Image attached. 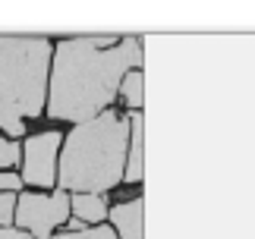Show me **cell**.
Here are the masks:
<instances>
[{"mask_svg":"<svg viewBox=\"0 0 255 239\" xmlns=\"http://www.w3.org/2000/svg\"><path fill=\"white\" fill-rule=\"evenodd\" d=\"M19 164V145L9 142L6 135H0V170H6V167H16Z\"/></svg>","mask_w":255,"mask_h":239,"instance_id":"obj_11","label":"cell"},{"mask_svg":"<svg viewBox=\"0 0 255 239\" xmlns=\"http://www.w3.org/2000/svg\"><path fill=\"white\" fill-rule=\"evenodd\" d=\"M54 47L41 35H0V129L13 142L28 117L47 107V73Z\"/></svg>","mask_w":255,"mask_h":239,"instance_id":"obj_3","label":"cell"},{"mask_svg":"<svg viewBox=\"0 0 255 239\" xmlns=\"http://www.w3.org/2000/svg\"><path fill=\"white\" fill-rule=\"evenodd\" d=\"M19 186H22L19 173H13V170H3V173H0V192H16Z\"/></svg>","mask_w":255,"mask_h":239,"instance_id":"obj_13","label":"cell"},{"mask_svg":"<svg viewBox=\"0 0 255 239\" xmlns=\"http://www.w3.org/2000/svg\"><path fill=\"white\" fill-rule=\"evenodd\" d=\"M51 239H117V233L107 224H98V227H85L79 233H54Z\"/></svg>","mask_w":255,"mask_h":239,"instance_id":"obj_10","label":"cell"},{"mask_svg":"<svg viewBox=\"0 0 255 239\" xmlns=\"http://www.w3.org/2000/svg\"><path fill=\"white\" fill-rule=\"evenodd\" d=\"M13 221L19 224V230H22L25 236L51 239L57 227L70 221V192L57 189V192H51V195H41V192L19 195Z\"/></svg>","mask_w":255,"mask_h":239,"instance_id":"obj_4","label":"cell"},{"mask_svg":"<svg viewBox=\"0 0 255 239\" xmlns=\"http://www.w3.org/2000/svg\"><path fill=\"white\" fill-rule=\"evenodd\" d=\"M142 66L139 38L82 35L54 47L47 73V117L85 123L104 114L126 73Z\"/></svg>","mask_w":255,"mask_h":239,"instance_id":"obj_1","label":"cell"},{"mask_svg":"<svg viewBox=\"0 0 255 239\" xmlns=\"http://www.w3.org/2000/svg\"><path fill=\"white\" fill-rule=\"evenodd\" d=\"M142 114L132 111L129 114V148H126V183H139L142 179Z\"/></svg>","mask_w":255,"mask_h":239,"instance_id":"obj_7","label":"cell"},{"mask_svg":"<svg viewBox=\"0 0 255 239\" xmlns=\"http://www.w3.org/2000/svg\"><path fill=\"white\" fill-rule=\"evenodd\" d=\"M111 214V230L117 233V239H142V198L135 195L132 202L117 205Z\"/></svg>","mask_w":255,"mask_h":239,"instance_id":"obj_6","label":"cell"},{"mask_svg":"<svg viewBox=\"0 0 255 239\" xmlns=\"http://www.w3.org/2000/svg\"><path fill=\"white\" fill-rule=\"evenodd\" d=\"M120 95L126 98V104H129L132 111H139V107H142V73H139V69H132V73L123 76Z\"/></svg>","mask_w":255,"mask_h":239,"instance_id":"obj_9","label":"cell"},{"mask_svg":"<svg viewBox=\"0 0 255 239\" xmlns=\"http://www.w3.org/2000/svg\"><path fill=\"white\" fill-rule=\"evenodd\" d=\"M13 211H16V192H0V227L13 224Z\"/></svg>","mask_w":255,"mask_h":239,"instance_id":"obj_12","label":"cell"},{"mask_svg":"<svg viewBox=\"0 0 255 239\" xmlns=\"http://www.w3.org/2000/svg\"><path fill=\"white\" fill-rule=\"evenodd\" d=\"M0 239H25V233L16 227H0Z\"/></svg>","mask_w":255,"mask_h":239,"instance_id":"obj_14","label":"cell"},{"mask_svg":"<svg viewBox=\"0 0 255 239\" xmlns=\"http://www.w3.org/2000/svg\"><path fill=\"white\" fill-rule=\"evenodd\" d=\"M63 145V135L57 129H47L41 135H32L22 148V183L51 189L57 183V151Z\"/></svg>","mask_w":255,"mask_h":239,"instance_id":"obj_5","label":"cell"},{"mask_svg":"<svg viewBox=\"0 0 255 239\" xmlns=\"http://www.w3.org/2000/svg\"><path fill=\"white\" fill-rule=\"evenodd\" d=\"M73 214H76V221H82V224H92L98 227L107 217V205H104V198L101 195H73Z\"/></svg>","mask_w":255,"mask_h":239,"instance_id":"obj_8","label":"cell"},{"mask_svg":"<svg viewBox=\"0 0 255 239\" xmlns=\"http://www.w3.org/2000/svg\"><path fill=\"white\" fill-rule=\"evenodd\" d=\"M126 148H129V117L114 111L95 120L76 123L60 145L57 183L63 192L101 195L120 186L126 173Z\"/></svg>","mask_w":255,"mask_h":239,"instance_id":"obj_2","label":"cell"}]
</instances>
